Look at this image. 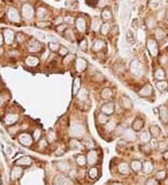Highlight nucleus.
I'll return each instance as SVG.
<instances>
[{"mask_svg": "<svg viewBox=\"0 0 168 185\" xmlns=\"http://www.w3.org/2000/svg\"><path fill=\"white\" fill-rule=\"evenodd\" d=\"M2 53H3V51H2V49L0 48V54H2Z\"/></svg>", "mask_w": 168, "mask_h": 185, "instance_id": "8fccbe9b", "label": "nucleus"}, {"mask_svg": "<svg viewBox=\"0 0 168 185\" xmlns=\"http://www.w3.org/2000/svg\"><path fill=\"white\" fill-rule=\"evenodd\" d=\"M122 136H123L124 140L129 141V142L135 141V140H136V133H135V130H133V128L125 129Z\"/></svg>", "mask_w": 168, "mask_h": 185, "instance_id": "7ed1b4c3", "label": "nucleus"}, {"mask_svg": "<svg viewBox=\"0 0 168 185\" xmlns=\"http://www.w3.org/2000/svg\"><path fill=\"white\" fill-rule=\"evenodd\" d=\"M157 177H158L159 179H163V178L165 177V172H164V171H161V172H159Z\"/></svg>", "mask_w": 168, "mask_h": 185, "instance_id": "49530a36", "label": "nucleus"}, {"mask_svg": "<svg viewBox=\"0 0 168 185\" xmlns=\"http://www.w3.org/2000/svg\"><path fill=\"white\" fill-rule=\"evenodd\" d=\"M110 30V26L108 24H104L101 27V34L102 35H107Z\"/></svg>", "mask_w": 168, "mask_h": 185, "instance_id": "72a5a7b5", "label": "nucleus"}, {"mask_svg": "<svg viewBox=\"0 0 168 185\" xmlns=\"http://www.w3.org/2000/svg\"><path fill=\"white\" fill-rule=\"evenodd\" d=\"M154 78L158 81H163V79L165 78V71L161 67L157 68L154 72Z\"/></svg>", "mask_w": 168, "mask_h": 185, "instance_id": "aec40b11", "label": "nucleus"}, {"mask_svg": "<svg viewBox=\"0 0 168 185\" xmlns=\"http://www.w3.org/2000/svg\"><path fill=\"white\" fill-rule=\"evenodd\" d=\"M3 44V37H2V35L0 34V46Z\"/></svg>", "mask_w": 168, "mask_h": 185, "instance_id": "de8ad7c7", "label": "nucleus"}, {"mask_svg": "<svg viewBox=\"0 0 168 185\" xmlns=\"http://www.w3.org/2000/svg\"><path fill=\"white\" fill-rule=\"evenodd\" d=\"M165 77H166L167 80H168V68L166 69V71H165Z\"/></svg>", "mask_w": 168, "mask_h": 185, "instance_id": "09e8293b", "label": "nucleus"}, {"mask_svg": "<svg viewBox=\"0 0 168 185\" xmlns=\"http://www.w3.org/2000/svg\"><path fill=\"white\" fill-rule=\"evenodd\" d=\"M27 49L30 53H37L41 50V44L37 40H31L28 43Z\"/></svg>", "mask_w": 168, "mask_h": 185, "instance_id": "0eeeda50", "label": "nucleus"}, {"mask_svg": "<svg viewBox=\"0 0 168 185\" xmlns=\"http://www.w3.org/2000/svg\"><path fill=\"white\" fill-rule=\"evenodd\" d=\"M155 85H156V88L160 92H163L168 87V82L165 81H158Z\"/></svg>", "mask_w": 168, "mask_h": 185, "instance_id": "5701e85b", "label": "nucleus"}, {"mask_svg": "<svg viewBox=\"0 0 168 185\" xmlns=\"http://www.w3.org/2000/svg\"><path fill=\"white\" fill-rule=\"evenodd\" d=\"M61 46L57 42H50L49 43V48L52 52H58Z\"/></svg>", "mask_w": 168, "mask_h": 185, "instance_id": "cd10ccee", "label": "nucleus"}, {"mask_svg": "<svg viewBox=\"0 0 168 185\" xmlns=\"http://www.w3.org/2000/svg\"><path fill=\"white\" fill-rule=\"evenodd\" d=\"M84 130L82 128V126L80 124H75L72 125L71 127V133L74 136H80L83 134Z\"/></svg>", "mask_w": 168, "mask_h": 185, "instance_id": "9b49d317", "label": "nucleus"}, {"mask_svg": "<svg viewBox=\"0 0 168 185\" xmlns=\"http://www.w3.org/2000/svg\"><path fill=\"white\" fill-rule=\"evenodd\" d=\"M21 161H18L17 164H20V165H23V163H26L27 165H30L31 164V158L30 157H22L21 159H20Z\"/></svg>", "mask_w": 168, "mask_h": 185, "instance_id": "473e14b6", "label": "nucleus"}, {"mask_svg": "<svg viewBox=\"0 0 168 185\" xmlns=\"http://www.w3.org/2000/svg\"><path fill=\"white\" fill-rule=\"evenodd\" d=\"M106 47V44L103 40L101 39H96L93 41V44H92V51L93 52H101L104 48Z\"/></svg>", "mask_w": 168, "mask_h": 185, "instance_id": "1a4fd4ad", "label": "nucleus"}, {"mask_svg": "<svg viewBox=\"0 0 168 185\" xmlns=\"http://www.w3.org/2000/svg\"><path fill=\"white\" fill-rule=\"evenodd\" d=\"M25 63L29 66H37L39 64V59L36 56H28L25 60Z\"/></svg>", "mask_w": 168, "mask_h": 185, "instance_id": "f3484780", "label": "nucleus"}, {"mask_svg": "<svg viewBox=\"0 0 168 185\" xmlns=\"http://www.w3.org/2000/svg\"><path fill=\"white\" fill-rule=\"evenodd\" d=\"M5 41L7 44H11L14 41V33L10 30L5 31Z\"/></svg>", "mask_w": 168, "mask_h": 185, "instance_id": "412c9836", "label": "nucleus"}, {"mask_svg": "<svg viewBox=\"0 0 168 185\" xmlns=\"http://www.w3.org/2000/svg\"><path fill=\"white\" fill-rule=\"evenodd\" d=\"M153 89L150 84H146L145 86H143L141 90L139 91V96L142 97H149L152 95Z\"/></svg>", "mask_w": 168, "mask_h": 185, "instance_id": "39448f33", "label": "nucleus"}, {"mask_svg": "<svg viewBox=\"0 0 168 185\" xmlns=\"http://www.w3.org/2000/svg\"><path fill=\"white\" fill-rule=\"evenodd\" d=\"M150 133L151 136H153L154 137H157L160 134H161V129L159 128V126L157 125H151L150 127Z\"/></svg>", "mask_w": 168, "mask_h": 185, "instance_id": "393cba45", "label": "nucleus"}, {"mask_svg": "<svg viewBox=\"0 0 168 185\" xmlns=\"http://www.w3.org/2000/svg\"><path fill=\"white\" fill-rule=\"evenodd\" d=\"M141 150H142L143 152H145V153H150V151H151V146H150V144H144V145H142Z\"/></svg>", "mask_w": 168, "mask_h": 185, "instance_id": "4c0bfd02", "label": "nucleus"}, {"mask_svg": "<svg viewBox=\"0 0 168 185\" xmlns=\"http://www.w3.org/2000/svg\"><path fill=\"white\" fill-rule=\"evenodd\" d=\"M69 145L72 149H80L82 144H81V142L79 141V140H77V138H72L69 142Z\"/></svg>", "mask_w": 168, "mask_h": 185, "instance_id": "a878e982", "label": "nucleus"}, {"mask_svg": "<svg viewBox=\"0 0 168 185\" xmlns=\"http://www.w3.org/2000/svg\"><path fill=\"white\" fill-rule=\"evenodd\" d=\"M55 140H56V137H55L54 133H53V131H50L49 134H48V140H49L50 142H53V141H54Z\"/></svg>", "mask_w": 168, "mask_h": 185, "instance_id": "37998d69", "label": "nucleus"}, {"mask_svg": "<svg viewBox=\"0 0 168 185\" xmlns=\"http://www.w3.org/2000/svg\"><path fill=\"white\" fill-rule=\"evenodd\" d=\"M18 120V116L15 114H12V113H10L8 114L7 116L5 117V123L7 124H13L16 123V121Z\"/></svg>", "mask_w": 168, "mask_h": 185, "instance_id": "6ab92c4d", "label": "nucleus"}, {"mask_svg": "<svg viewBox=\"0 0 168 185\" xmlns=\"http://www.w3.org/2000/svg\"><path fill=\"white\" fill-rule=\"evenodd\" d=\"M38 146L40 148H43V149H45L48 146V142H47V140H45V138H40L39 142H38Z\"/></svg>", "mask_w": 168, "mask_h": 185, "instance_id": "79ce46f5", "label": "nucleus"}, {"mask_svg": "<svg viewBox=\"0 0 168 185\" xmlns=\"http://www.w3.org/2000/svg\"><path fill=\"white\" fill-rule=\"evenodd\" d=\"M80 85H81V80L80 77H76L73 81V87H72V94L73 96H76L80 90Z\"/></svg>", "mask_w": 168, "mask_h": 185, "instance_id": "9d476101", "label": "nucleus"}, {"mask_svg": "<svg viewBox=\"0 0 168 185\" xmlns=\"http://www.w3.org/2000/svg\"><path fill=\"white\" fill-rule=\"evenodd\" d=\"M144 126V121L140 118H136L134 122H133V124H132V128L133 130H135V132L137 131H140Z\"/></svg>", "mask_w": 168, "mask_h": 185, "instance_id": "ddd939ff", "label": "nucleus"}, {"mask_svg": "<svg viewBox=\"0 0 168 185\" xmlns=\"http://www.w3.org/2000/svg\"><path fill=\"white\" fill-rule=\"evenodd\" d=\"M102 17H103L105 20H109V19H111V14H110L109 11L105 10V11H103V13H102Z\"/></svg>", "mask_w": 168, "mask_h": 185, "instance_id": "c03bdc74", "label": "nucleus"}, {"mask_svg": "<svg viewBox=\"0 0 168 185\" xmlns=\"http://www.w3.org/2000/svg\"><path fill=\"white\" fill-rule=\"evenodd\" d=\"M112 95H113L112 90L109 89V88H105V89H103V91L101 92V96H102V98L105 99V100H109V99L112 97Z\"/></svg>", "mask_w": 168, "mask_h": 185, "instance_id": "a211bd4d", "label": "nucleus"}, {"mask_svg": "<svg viewBox=\"0 0 168 185\" xmlns=\"http://www.w3.org/2000/svg\"><path fill=\"white\" fill-rule=\"evenodd\" d=\"M165 37V33L162 30V29H156L155 31V37L157 40H162V38H164Z\"/></svg>", "mask_w": 168, "mask_h": 185, "instance_id": "c85d7f7f", "label": "nucleus"}, {"mask_svg": "<svg viewBox=\"0 0 168 185\" xmlns=\"http://www.w3.org/2000/svg\"><path fill=\"white\" fill-rule=\"evenodd\" d=\"M151 140V135L150 132L148 131H144L141 133L140 135V141L143 143V144H148L149 142H150Z\"/></svg>", "mask_w": 168, "mask_h": 185, "instance_id": "f8f14e48", "label": "nucleus"}, {"mask_svg": "<svg viewBox=\"0 0 168 185\" xmlns=\"http://www.w3.org/2000/svg\"><path fill=\"white\" fill-rule=\"evenodd\" d=\"M114 103L113 102H107V103H105L102 107H101V112H103L104 114L107 115V116H109V115L113 114L114 112Z\"/></svg>", "mask_w": 168, "mask_h": 185, "instance_id": "423d86ee", "label": "nucleus"}, {"mask_svg": "<svg viewBox=\"0 0 168 185\" xmlns=\"http://www.w3.org/2000/svg\"><path fill=\"white\" fill-rule=\"evenodd\" d=\"M116 127H117V124L115 121H108L107 124H106V130L108 132L113 131L114 129H116Z\"/></svg>", "mask_w": 168, "mask_h": 185, "instance_id": "bb28decb", "label": "nucleus"}, {"mask_svg": "<svg viewBox=\"0 0 168 185\" xmlns=\"http://www.w3.org/2000/svg\"><path fill=\"white\" fill-rule=\"evenodd\" d=\"M132 167H133L135 170H139V169H141V167H142V164L140 163L139 161H134L133 163H132Z\"/></svg>", "mask_w": 168, "mask_h": 185, "instance_id": "58836bf2", "label": "nucleus"}, {"mask_svg": "<svg viewBox=\"0 0 168 185\" xmlns=\"http://www.w3.org/2000/svg\"><path fill=\"white\" fill-rule=\"evenodd\" d=\"M147 48L151 56H157L159 53V46L155 39H149L147 41Z\"/></svg>", "mask_w": 168, "mask_h": 185, "instance_id": "f257e3e1", "label": "nucleus"}, {"mask_svg": "<svg viewBox=\"0 0 168 185\" xmlns=\"http://www.w3.org/2000/svg\"><path fill=\"white\" fill-rule=\"evenodd\" d=\"M121 105L123 108H126V109H130L133 108V101L127 97V96H123L122 99H121Z\"/></svg>", "mask_w": 168, "mask_h": 185, "instance_id": "4468645a", "label": "nucleus"}, {"mask_svg": "<svg viewBox=\"0 0 168 185\" xmlns=\"http://www.w3.org/2000/svg\"><path fill=\"white\" fill-rule=\"evenodd\" d=\"M130 69H131L132 74L135 75V76H136V77L141 76L142 73H143L142 65H141V64H140L137 60H134V61H132L131 65H130Z\"/></svg>", "mask_w": 168, "mask_h": 185, "instance_id": "f03ea898", "label": "nucleus"}, {"mask_svg": "<svg viewBox=\"0 0 168 185\" xmlns=\"http://www.w3.org/2000/svg\"><path fill=\"white\" fill-rule=\"evenodd\" d=\"M64 33H65L64 37H65L66 39H68L69 41H74V35H73V33H72L71 30H67L66 32L64 31Z\"/></svg>", "mask_w": 168, "mask_h": 185, "instance_id": "f704fd0d", "label": "nucleus"}, {"mask_svg": "<svg viewBox=\"0 0 168 185\" xmlns=\"http://www.w3.org/2000/svg\"><path fill=\"white\" fill-rule=\"evenodd\" d=\"M16 40L19 42V43H21V42H23V35L22 34H19L18 36H17V37H16Z\"/></svg>", "mask_w": 168, "mask_h": 185, "instance_id": "a18cd8bd", "label": "nucleus"}, {"mask_svg": "<svg viewBox=\"0 0 168 185\" xmlns=\"http://www.w3.org/2000/svg\"><path fill=\"white\" fill-rule=\"evenodd\" d=\"M34 140H36V141H38L39 140H40V137H41V131L40 130H36L35 132H34Z\"/></svg>", "mask_w": 168, "mask_h": 185, "instance_id": "a19ab883", "label": "nucleus"}, {"mask_svg": "<svg viewBox=\"0 0 168 185\" xmlns=\"http://www.w3.org/2000/svg\"><path fill=\"white\" fill-rule=\"evenodd\" d=\"M80 50H82L83 52H86L87 51V49H88V42H87V40L86 39H82L80 42Z\"/></svg>", "mask_w": 168, "mask_h": 185, "instance_id": "7c9ffc66", "label": "nucleus"}, {"mask_svg": "<svg viewBox=\"0 0 168 185\" xmlns=\"http://www.w3.org/2000/svg\"><path fill=\"white\" fill-rule=\"evenodd\" d=\"M158 149L160 150V151H162V152H164V151H166L167 150V144L164 142V141H160V142H158Z\"/></svg>", "mask_w": 168, "mask_h": 185, "instance_id": "ea45409f", "label": "nucleus"}, {"mask_svg": "<svg viewBox=\"0 0 168 185\" xmlns=\"http://www.w3.org/2000/svg\"><path fill=\"white\" fill-rule=\"evenodd\" d=\"M77 162H78V164H79L80 166H84V165L86 164L85 156H84V155H82V154H80V155H78V157H77Z\"/></svg>", "mask_w": 168, "mask_h": 185, "instance_id": "2f4dec72", "label": "nucleus"}, {"mask_svg": "<svg viewBox=\"0 0 168 185\" xmlns=\"http://www.w3.org/2000/svg\"><path fill=\"white\" fill-rule=\"evenodd\" d=\"M88 162L90 164H94L97 161V154L95 151H91L88 153Z\"/></svg>", "mask_w": 168, "mask_h": 185, "instance_id": "4be33fe9", "label": "nucleus"}, {"mask_svg": "<svg viewBox=\"0 0 168 185\" xmlns=\"http://www.w3.org/2000/svg\"><path fill=\"white\" fill-rule=\"evenodd\" d=\"M97 174H98V170H97L96 167H92V168L89 170V175H90V177L92 178V179H94L95 177H96Z\"/></svg>", "mask_w": 168, "mask_h": 185, "instance_id": "c9c22d12", "label": "nucleus"}, {"mask_svg": "<svg viewBox=\"0 0 168 185\" xmlns=\"http://www.w3.org/2000/svg\"><path fill=\"white\" fill-rule=\"evenodd\" d=\"M76 26H77V28L79 29V31L80 32H84L86 30V26H85V21L83 19H79L76 22Z\"/></svg>", "mask_w": 168, "mask_h": 185, "instance_id": "b1692460", "label": "nucleus"}, {"mask_svg": "<svg viewBox=\"0 0 168 185\" xmlns=\"http://www.w3.org/2000/svg\"><path fill=\"white\" fill-rule=\"evenodd\" d=\"M58 53H59V55H61V56H66L67 53H68V50L66 49V47L61 46L60 49H59V51H58Z\"/></svg>", "mask_w": 168, "mask_h": 185, "instance_id": "e433bc0d", "label": "nucleus"}, {"mask_svg": "<svg viewBox=\"0 0 168 185\" xmlns=\"http://www.w3.org/2000/svg\"><path fill=\"white\" fill-rule=\"evenodd\" d=\"M19 142L22 145V146H31L33 140L29 134L27 133H21L19 136Z\"/></svg>", "mask_w": 168, "mask_h": 185, "instance_id": "20e7f679", "label": "nucleus"}, {"mask_svg": "<svg viewBox=\"0 0 168 185\" xmlns=\"http://www.w3.org/2000/svg\"><path fill=\"white\" fill-rule=\"evenodd\" d=\"M160 116H161V120L164 124L168 123V109L165 107H161V108H160Z\"/></svg>", "mask_w": 168, "mask_h": 185, "instance_id": "dca6fc26", "label": "nucleus"}, {"mask_svg": "<svg viewBox=\"0 0 168 185\" xmlns=\"http://www.w3.org/2000/svg\"><path fill=\"white\" fill-rule=\"evenodd\" d=\"M96 120H97V123H98V124L106 125V124H107V122L109 121V118H108L107 115L104 114L103 112H100L99 114H97Z\"/></svg>", "mask_w": 168, "mask_h": 185, "instance_id": "2eb2a0df", "label": "nucleus"}, {"mask_svg": "<svg viewBox=\"0 0 168 185\" xmlns=\"http://www.w3.org/2000/svg\"><path fill=\"white\" fill-rule=\"evenodd\" d=\"M75 66H76V70L78 72H82V71H84L85 69L87 68L88 63L83 58H78L77 61H76V65Z\"/></svg>", "mask_w": 168, "mask_h": 185, "instance_id": "6e6552de", "label": "nucleus"}, {"mask_svg": "<svg viewBox=\"0 0 168 185\" xmlns=\"http://www.w3.org/2000/svg\"><path fill=\"white\" fill-rule=\"evenodd\" d=\"M73 60H74V56L72 55V54H67L65 57H64V65H70L71 63H73Z\"/></svg>", "mask_w": 168, "mask_h": 185, "instance_id": "c756f323", "label": "nucleus"}]
</instances>
